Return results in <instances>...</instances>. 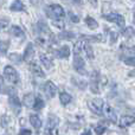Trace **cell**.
Wrapping results in <instances>:
<instances>
[{"instance_id": "cell-1", "label": "cell", "mask_w": 135, "mask_h": 135, "mask_svg": "<svg viewBox=\"0 0 135 135\" xmlns=\"http://www.w3.org/2000/svg\"><path fill=\"white\" fill-rule=\"evenodd\" d=\"M46 14L54 21V20H61V19H63L64 16H65V12H64L62 6H59L57 4H52L46 8Z\"/></svg>"}, {"instance_id": "cell-2", "label": "cell", "mask_w": 135, "mask_h": 135, "mask_svg": "<svg viewBox=\"0 0 135 135\" xmlns=\"http://www.w3.org/2000/svg\"><path fill=\"white\" fill-rule=\"evenodd\" d=\"M58 117L55 116V115H51L47 120V124H46V128L44 131V134L45 135H57V127H58Z\"/></svg>"}, {"instance_id": "cell-3", "label": "cell", "mask_w": 135, "mask_h": 135, "mask_svg": "<svg viewBox=\"0 0 135 135\" xmlns=\"http://www.w3.org/2000/svg\"><path fill=\"white\" fill-rule=\"evenodd\" d=\"M88 107L89 109L91 110L93 113H95V114L97 115H102L103 113V100H101V98H93V100H89L88 101Z\"/></svg>"}, {"instance_id": "cell-4", "label": "cell", "mask_w": 135, "mask_h": 135, "mask_svg": "<svg viewBox=\"0 0 135 135\" xmlns=\"http://www.w3.org/2000/svg\"><path fill=\"white\" fill-rule=\"evenodd\" d=\"M74 69L76 70L78 74L86 75L85 71V63H84L83 58L79 54H74Z\"/></svg>"}, {"instance_id": "cell-5", "label": "cell", "mask_w": 135, "mask_h": 135, "mask_svg": "<svg viewBox=\"0 0 135 135\" xmlns=\"http://www.w3.org/2000/svg\"><path fill=\"white\" fill-rule=\"evenodd\" d=\"M4 72H5V78H6L8 82H11V83H13V84H17L19 82L18 72L14 70V68H12L11 65L5 66Z\"/></svg>"}, {"instance_id": "cell-6", "label": "cell", "mask_w": 135, "mask_h": 135, "mask_svg": "<svg viewBox=\"0 0 135 135\" xmlns=\"http://www.w3.org/2000/svg\"><path fill=\"white\" fill-rule=\"evenodd\" d=\"M103 18L105 20L110 21V23H115L119 27H123L124 25V18L119 13H109V14H104Z\"/></svg>"}, {"instance_id": "cell-7", "label": "cell", "mask_w": 135, "mask_h": 135, "mask_svg": "<svg viewBox=\"0 0 135 135\" xmlns=\"http://www.w3.org/2000/svg\"><path fill=\"white\" fill-rule=\"evenodd\" d=\"M98 79H100V75L97 71H94L91 74V82H90V90L94 94L100 93V84H98Z\"/></svg>"}, {"instance_id": "cell-8", "label": "cell", "mask_w": 135, "mask_h": 135, "mask_svg": "<svg viewBox=\"0 0 135 135\" xmlns=\"http://www.w3.org/2000/svg\"><path fill=\"white\" fill-rule=\"evenodd\" d=\"M8 103H9V107L13 109V112L16 114H19L21 110V102L19 101V98L17 97L16 94L9 96V100H8Z\"/></svg>"}, {"instance_id": "cell-9", "label": "cell", "mask_w": 135, "mask_h": 135, "mask_svg": "<svg viewBox=\"0 0 135 135\" xmlns=\"http://www.w3.org/2000/svg\"><path fill=\"white\" fill-rule=\"evenodd\" d=\"M44 91H45V94H46L47 97L52 98V97H55L56 94H57V86L55 85L51 81H47L44 85Z\"/></svg>"}, {"instance_id": "cell-10", "label": "cell", "mask_w": 135, "mask_h": 135, "mask_svg": "<svg viewBox=\"0 0 135 135\" xmlns=\"http://www.w3.org/2000/svg\"><path fill=\"white\" fill-rule=\"evenodd\" d=\"M35 57V49H33V44L32 43H28L27 46H26L25 51L23 55V59L25 62H31Z\"/></svg>"}, {"instance_id": "cell-11", "label": "cell", "mask_w": 135, "mask_h": 135, "mask_svg": "<svg viewBox=\"0 0 135 135\" xmlns=\"http://www.w3.org/2000/svg\"><path fill=\"white\" fill-rule=\"evenodd\" d=\"M30 70H31V72H32L35 76L40 77V78H44V77H45V74L43 72L42 68L39 66V64L36 63V62H31V64H30Z\"/></svg>"}, {"instance_id": "cell-12", "label": "cell", "mask_w": 135, "mask_h": 135, "mask_svg": "<svg viewBox=\"0 0 135 135\" xmlns=\"http://www.w3.org/2000/svg\"><path fill=\"white\" fill-rule=\"evenodd\" d=\"M133 123H134V116H131V115H124V116H122L119 122L121 128H127V127L132 126Z\"/></svg>"}, {"instance_id": "cell-13", "label": "cell", "mask_w": 135, "mask_h": 135, "mask_svg": "<svg viewBox=\"0 0 135 135\" xmlns=\"http://www.w3.org/2000/svg\"><path fill=\"white\" fill-rule=\"evenodd\" d=\"M104 114L112 122H117V115L110 105H105L104 107Z\"/></svg>"}, {"instance_id": "cell-14", "label": "cell", "mask_w": 135, "mask_h": 135, "mask_svg": "<svg viewBox=\"0 0 135 135\" xmlns=\"http://www.w3.org/2000/svg\"><path fill=\"white\" fill-rule=\"evenodd\" d=\"M56 56L58 57V58H68V57L70 56V49H69V46L64 45V46H62L61 49H58L56 51Z\"/></svg>"}, {"instance_id": "cell-15", "label": "cell", "mask_w": 135, "mask_h": 135, "mask_svg": "<svg viewBox=\"0 0 135 135\" xmlns=\"http://www.w3.org/2000/svg\"><path fill=\"white\" fill-rule=\"evenodd\" d=\"M37 27H38V30H39L40 33H44V35H46L47 37H51V35H52L51 31H50V28L47 27V25L44 23V21H42V20L38 21Z\"/></svg>"}, {"instance_id": "cell-16", "label": "cell", "mask_w": 135, "mask_h": 135, "mask_svg": "<svg viewBox=\"0 0 135 135\" xmlns=\"http://www.w3.org/2000/svg\"><path fill=\"white\" fill-rule=\"evenodd\" d=\"M40 62H42L43 65L46 68V69H51V68L54 66V63H52L51 57L47 56V55H45V54L40 55Z\"/></svg>"}, {"instance_id": "cell-17", "label": "cell", "mask_w": 135, "mask_h": 135, "mask_svg": "<svg viewBox=\"0 0 135 135\" xmlns=\"http://www.w3.org/2000/svg\"><path fill=\"white\" fill-rule=\"evenodd\" d=\"M35 95L33 94H26L25 96H24V98H23V103H24V105L25 107H27V108H32V105H33V102H35Z\"/></svg>"}, {"instance_id": "cell-18", "label": "cell", "mask_w": 135, "mask_h": 135, "mask_svg": "<svg viewBox=\"0 0 135 135\" xmlns=\"http://www.w3.org/2000/svg\"><path fill=\"white\" fill-rule=\"evenodd\" d=\"M9 33L17 38H25V33L19 26H12L11 30H9Z\"/></svg>"}, {"instance_id": "cell-19", "label": "cell", "mask_w": 135, "mask_h": 135, "mask_svg": "<svg viewBox=\"0 0 135 135\" xmlns=\"http://www.w3.org/2000/svg\"><path fill=\"white\" fill-rule=\"evenodd\" d=\"M82 51H84V54H85V56L88 57L89 59H93V58H94L93 47H91V45L89 44V43L84 42V44H83V47H82Z\"/></svg>"}, {"instance_id": "cell-20", "label": "cell", "mask_w": 135, "mask_h": 135, "mask_svg": "<svg viewBox=\"0 0 135 135\" xmlns=\"http://www.w3.org/2000/svg\"><path fill=\"white\" fill-rule=\"evenodd\" d=\"M30 122H31V124L33 126V128H36V129H39L40 127H42V120L39 119L38 115H31L30 116Z\"/></svg>"}, {"instance_id": "cell-21", "label": "cell", "mask_w": 135, "mask_h": 135, "mask_svg": "<svg viewBox=\"0 0 135 135\" xmlns=\"http://www.w3.org/2000/svg\"><path fill=\"white\" fill-rule=\"evenodd\" d=\"M24 9H25V6H24V4L20 0H16V1H13V4L11 5V11L20 12V11H24Z\"/></svg>"}, {"instance_id": "cell-22", "label": "cell", "mask_w": 135, "mask_h": 135, "mask_svg": "<svg viewBox=\"0 0 135 135\" xmlns=\"http://www.w3.org/2000/svg\"><path fill=\"white\" fill-rule=\"evenodd\" d=\"M85 24H86V26H88L90 30H96V28L98 27V24H97V21L95 20L94 18H91V17H86L85 18Z\"/></svg>"}, {"instance_id": "cell-23", "label": "cell", "mask_w": 135, "mask_h": 135, "mask_svg": "<svg viewBox=\"0 0 135 135\" xmlns=\"http://www.w3.org/2000/svg\"><path fill=\"white\" fill-rule=\"evenodd\" d=\"M59 100H61L62 104L66 105V104H69V103L71 102L72 97H71V95H69L68 93H61V95H59Z\"/></svg>"}, {"instance_id": "cell-24", "label": "cell", "mask_w": 135, "mask_h": 135, "mask_svg": "<svg viewBox=\"0 0 135 135\" xmlns=\"http://www.w3.org/2000/svg\"><path fill=\"white\" fill-rule=\"evenodd\" d=\"M32 107H33V109H35V110H40V109H43V108H44V101H43L40 97H36Z\"/></svg>"}, {"instance_id": "cell-25", "label": "cell", "mask_w": 135, "mask_h": 135, "mask_svg": "<svg viewBox=\"0 0 135 135\" xmlns=\"http://www.w3.org/2000/svg\"><path fill=\"white\" fill-rule=\"evenodd\" d=\"M75 37H76L75 33L69 32V31H65V32L59 33V38H61V39H64V40H71V39H74Z\"/></svg>"}, {"instance_id": "cell-26", "label": "cell", "mask_w": 135, "mask_h": 135, "mask_svg": "<svg viewBox=\"0 0 135 135\" xmlns=\"http://www.w3.org/2000/svg\"><path fill=\"white\" fill-rule=\"evenodd\" d=\"M123 37L126 38V39H131V38L134 37V28L132 27V26L127 27L126 30L123 31Z\"/></svg>"}, {"instance_id": "cell-27", "label": "cell", "mask_w": 135, "mask_h": 135, "mask_svg": "<svg viewBox=\"0 0 135 135\" xmlns=\"http://www.w3.org/2000/svg\"><path fill=\"white\" fill-rule=\"evenodd\" d=\"M9 44L8 42H5V40H0V54H5L8 49Z\"/></svg>"}, {"instance_id": "cell-28", "label": "cell", "mask_w": 135, "mask_h": 135, "mask_svg": "<svg viewBox=\"0 0 135 135\" xmlns=\"http://www.w3.org/2000/svg\"><path fill=\"white\" fill-rule=\"evenodd\" d=\"M8 24H9V20L7 18L0 19V32H1V31H4L5 28L8 26Z\"/></svg>"}, {"instance_id": "cell-29", "label": "cell", "mask_w": 135, "mask_h": 135, "mask_svg": "<svg viewBox=\"0 0 135 135\" xmlns=\"http://www.w3.org/2000/svg\"><path fill=\"white\" fill-rule=\"evenodd\" d=\"M8 57L12 62H16V63H20V61H21V57L19 56L18 54H12V55H9Z\"/></svg>"}, {"instance_id": "cell-30", "label": "cell", "mask_w": 135, "mask_h": 135, "mask_svg": "<svg viewBox=\"0 0 135 135\" xmlns=\"http://www.w3.org/2000/svg\"><path fill=\"white\" fill-rule=\"evenodd\" d=\"M104 132H105V127L101 126V124H98V126L95 127V133L97 135H102Z\"/></svg>"}, {"instance_id": "cell-31", "label": "cell", "mask_w": 135, "mask_h": 135, "mask_svg": "<svg viewBox=\"0 0 135 135\" xmlns=\"http://www.w3.org/2000/svg\"><path fill=\"white\" fill-rule=\"evenodd\" d=\"M82 38H84V39L95 40V42H100V40H102V37H101V36H91V37H86V36H83Z\"/></svg>"}, {"instance_id": "cell-32", "label": "cell", "mask_w": 135, "mask_h": 135, "mask_svg": "<svg viewBox=\"0 0 135 135\" xmlns=\"http://www.w3.org/2000/svg\"><path fill=\"white\" fill-rule=\"evenodd\" d=\"M8 122H9V117L7 115H4L1 119V126L2 127H7L8 126Z\"/></svg>"}, {"instance_id": "cell-33", "label": "cell", "mask_w": 135, "mask_h": 135, "mask_svg": "<svg viewBox=\"0 0 135 135\" xmlns=\"http://www.w3.org/2000/svg\"><path fill=\"white\" fill-rule=\"evenodd\" d=\"M124 63H126L127 65L134 66V64H135V59H134V57L132 56V57H129V58H126V59H124Z\"/></svg>"}, {"instance_id": "cell-34", "label": "cell", "mask_w": 135, "mask_h": 135, "mask_svg": "<svg viewBox=\"0 0 135 135\" xmlns=\"http://www.w3.org/2000/svg\"><path fill=\"white\" fill-rule=\"evenodd\" d=\"M54 25L56 26V27H58V28H63L64 27L63 19H61V20H54Z\"/></svg>"}, {"instance_id": "cell-35", "label": "cell", "mask_w": 135, "mask_h": 135, "mask_svg": "<svg viewBox=\"0 0 135 135\" xmlns=\"http://www.w3.org/2000/svg\"><path fill=\"white\" fill-rule=\"evenodd\" d=\"M109 36L112 37V42L114 43L115 40H116V38L119 37V33L116 32V31H113V30H110V33H109Z\"/></svg>"}, {"instance_id": "cell-36", "label": "cell", "mask_w": 135, "mask_h": 135, "mask_svg": "<svg viewBox=\"0 0 135 135\" xmlns=\"http://www.w3.org/2000/svg\"><path fill=\"white\" fill-rule=\"evenodd\" d=\"M31 134H32V132L30 129H21L19 132V135H31Z\"/></svg>"}, {"instance_id": "cell-37", "label": "cell", "mask_w": 135, "mask_h": 135, "mask_svg": "<svg viewBox=\"0 0 135 135\" xmlns=\"http://www.w3.org/2000/svg\"><path fill=\"white\" fill-rule=\"evenodd\" d=\"M70 20H71V21H74V23H78V20H79V19H78V17H77V16H75L74 13H70Z\"/></svg>"}, {"instance_id": "cell-38", "label": "cell", "mask_w": 135, "mask_h": 135, "mask_svg": "<svg viewBox=\"0 0 135 135\" xmlns=\"http://www.w3.org/2000/svg\"><path fill=\"white\" fill-rule=\"evenodd\" d=\"M86 1H88L89 4L94 7V8H96V7H97V0H86Z\"/></svg>"}, {"instance_id": "cell-39", "label": "cell", "mask_w": 135, "mask_h": 135, "mask_svg": "<svg viewBox=\"0 0 135 135\" xmlns=\"http://www.w3.org/2000/svg\"><path fill=\"white\" fill-rule=\"evenodd\" d=\"M2 89H4V78L2 76H0V94L2 93Z\"/></svg>"}, {"instance_id": "cell-40", "label": "cell", "mask_w": 135, "mask_h": 135, "mask_svg": "<svg viewBox=\"0 0 135 135\" xmlns=\"http://www.w3.org/2000/svg\"><path fill=\"white\" fill-rule=\"evenodd\" d=\"M69 1L74 2V4H76V5H82V0H69Z\"/></svg>"}, {"instance_id": "cell-41", "label": "cell", "mask_w": 135, "mask_h": 135, "mask_svg": "<svg viewBox=\"0 0 135 135\" xmlns=\"http://www.w3.org/2000/svg\"><path fill=\"white\" fill-rule=\"evenodd\" d=\"M82 135H91V132L90 131H85Z\"/></svg>"}]
</instances>
